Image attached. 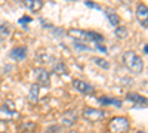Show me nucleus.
Segmentation results:
<instances>
[{
	"label": "nucleus",
	"mask_w": 148,
	"mask_h": 133,
	"mask_svg": "<svg viewBox=\"0 0 148 133\" xmlns=\"http://www.w3.org/2000/svg\"><path fill=\"white\" fill-rule=\"evenodd\" d=\"M10 56L14 59H16V61H22V59H25V56H27V47L25 46L15 47V49H12Z\"/></svg>",
	"instance_id": "10"
},
{
	"label": "nucleus",
	"mask_w": 148,
	"mask_h": 133,
	"mask_svg": "<svg viewBox=\"0 0 148 133\" xmlns=\"http://www.w3.org/2000/svg\"><path fill=\"white\" fill-rule=\"evenodd\" d=\"M52 71L58 76H67L68 74V70H67V67L62 61H55L52 64Z\"/></svg>",
	"instance_id": "12"
},
{
	"label": "nucleus",
	"mask_w": 148,
	"mask_h": 133,
	"mask_svg": "<svg viewBox=\"0 0 148 133\" xmlns=\"http://www.w3.org/2000/svg\"><path fill=\"white\" fill-rule=\"evenodd\" d=\"M19 132L21 133H34L37 130V124L34 121H24L19 124Z\"/></svg>",
	"instance_id": "14"
},
{
	"label": "nucleus",
	"mask_w": 148,
	"mask_h": 133,
	"mask_svg": "<svg viewBox=\"0 0 148 133\" xmlns=\"http://www.w3.org/2000/svg\"><path fill=\"white\" fill-rule=\"evenodd\" d=\"M8 34H9L8 24H5V22H0V37H6Z\"/></svg>",
	"instance_id": "21"
},
{
	"label": "nucleus",
	"mask_w": 148,
	"mask_h": 133,
	"mask_svg": "<svg viewBox=\"0 0 148 133\" xmlns=\"http://www.w3.org/2000/svg\"><path fill=\"white\" fill-rule=\"evenodd\" d=\"M127 99L133 101L135 104H139V105H148V99L144 98V96H141V95H138V93H129Z\"/></svg>",
	"instance_id": "16"
},
{
	"label": "nucleus",
	"mask_w": 148,
	"mask_h": 133,
	"mask_svg": "<svg viewBox=\"0 0 148 133\" xmlns=\"http://www.w3.org/2000/svg\"><path fill=\"white\" fill-rule=\"evenodd\" d=\"M34 77H36V81L39 86H43V87H49L51 86V76H49L47 70L45 68H36L34 70Z\"/></svg>",
	"instance_id": "4"
},
{
	"label": "nucleus",
	"mask_w": 148,
	"mask_h": 133,
	"mask_svg": "<svg viewBox=\"0 0 148 133\" xmlns=\"http://www.w3.org/2000/svg\"><path fill=\"white\" fill-rule=\"evenodd\" d=\"M130 129V123L126 117H113L108 123V130L110 133H126Z\"/></svg>",
	"instance_id": "2"
},
{
	"label": "nucleus",
	"mask_w": 148,
	"mask_h": 133,
	"mask_svg": "<svg viewBox=\"0 0 148 133\" xmlns=\"http://www.w3.org/2000/svg\"><path fill=\"white\" fill-rule=\"evenodd\" d=\"M39 92H40V86L37 83L31 84V87H30V93H28V101L36 104V102H39Z\"/></svg>",
	"instance_id": "13"
},
{
	"label": "nucleus",
	"mask_w": 148,
	"mask_h": 133,
	"mask_svg": "<svg viewBox=\"0 0 148 133\" xmlns=\"http://www.w3.org/2000/svg\"><path fill=\"white\" fill-rule=\"evenodd\" d=\"M121 62L125 64L127 70H130L133 74H141L144 70V61L142 58L133 50H127L121 55Z\"/></svg>",
	"instance_id": "1"
},
{
	"label": "nucleus",
	"mask_w": 148,
	"mask_h": 133,
	"mask_svg": "<svg viewBox=\"0 0 148 133\" xmlns=\"http://www.w3.org/2000/svg\"><path fill=\"white\" fill-rule=\"evenodd\" d=\"M136 133H141V132H136Z\"/></svg>",
	"instance_id": "27"
},
{
	"label": "nucleus",
	"mask_w": 148,
	"mask_h": 133,
	"mask_svg": "<svg viewBox=\"0 0 148 133\" xmlns=\"http://www.w3.org/2000/svg\"><path fill=\"white\" fill-rule=\"evenodd\" d=\"M89 39L96 42V43H101V42H104V35L98 34V33H93V31H89Z\"/></svg>",
	"instance_id": "20"
},
{
	"label": "nucleus",
	"mask_w": 148,
	"mask_h": 133,
	"mask_svg": "<svg viewBox=\"0 0 148 133\" xmlns=\"http://www.w3.org/2000/svg\"><path fill=\"white\" fill-rule=\"evenodd\" d=\"M83 118L88 120V121L96 123V121H101V120L105 118V111L99 110V108H92V106H86L83 113H82Z\"/></svg>",
	"instance_id": "3"
},
{
	"label": "nucleus",
	"mask_w": 148,
	"mask_h": 133,
	"mask_svg": "<svg viewBox=\"0 0 148 133\" xmlns=\"http://www.w3.org/2000/svg\"><path fill=\"white\" fill-rule=\"evenodd\" d=\"M96 47H98V50H102L104 53L107 52V49H105V47H104V46H102L101 43H96Z\"/></svg>",
	"instance_id": "24"
},
{
	"label": "nucleus",
	"mask_w": 148,
	"mask_h": 133,
	"mask_svg": "<svg viewBox=\"0 0 148 133\" xmlns=\"http://www.w3.org/2000/svg\"><path fill=\"white\" fill-rule=\"evenodd\" d=\"M144 52H145V53H148V44H145V46H144Z\"/></svg>",
	"instance_id": "25"
},
{
	"label": "nucleus",
	"mask_w": 148,
	"mask_h": 133,
	"mask_svg": "<svg viewBox=\"0 0 148 133\" xmlns=\"http://www.w3.org/2000/svg\"><path fill=\"white\" fill-rule=\"evenodd\" d=\"M73 84H74V87H76L80 93L92 95V93L95 92V87L92 86V84H89L88 81H84V80H74Z\"/></svg>",
	"instance_id": "8"
},
{
	"label": "nucleus",
	"mask_w": 148,
	"mask_h": 133,
	"mask_svg": "<svg viewBox=\"0 0 148 133\" xmlns=\"http://www.w3.org/2000/svg\"><path fill=\"white\" fill-rule=\"evenodd\" d=\"M77 118H79V114L74 110H70V111H67L62 117H61V123H62L64 126L71 127V126H74L77 123Z\"/></svg>",
	"instance_id": "9"
},
{
	"label": "nucleus",
	"mask_w": 148,
	"mask_h": 133,
	"mask_svg": "<svg viewBox=\"0 0 148 133\" xmlns=\"http://www.w3.org/2000/svg\"><path fill=\"white\" fill-rule=\"evenodd\" d=\"M67 34L70 37H73L74 40H77V43H86V42H90L89 39V31H84L80 28H70L67 31Z\"/></svg>",
	"instance_id": "6"
},
{
	"label": "nucleus",
	"mask_w": 148,
	"mask_h": 133,
	"mask_svg": "<svg viewBox=\"0 0 148 133\" xmlns=\"http://www.w3.org/2000/svg\"><path fill=\"white\" fill-rule=\"evenodd\" d=\"M105 15H107L108 21L111 22V25H114V27H119L120 18H119V15L116 14V10H113L111 8H107V9H105Z\"/></svg>",
	"instance_id": "15"
},
{
	"label": "nucleus",
	"mask_w": 148,
	"mask_h": 133,
	"mask_svg": "<svg viewBox=\"0 0 148 133\" xmlns=\"http://www.w3.org/2000/svg\"><path fill=\"white\" fill-rule=\"evenodd\" d=\"M0 133H5V132H0Z\"/></svg>",
	"instance_id": "26"
},
{
	"label": "nucleus",
	"mask_w": 148,
	"mask_h": 133,
	"mask_svg": "<svg viewBox=\"0 0 148 133\" xmlns=\"http://www.w3.org/2000/svg\"><path fill=\"white\" fill-rule=\"evenodd\" d=\"M135 15H136V19L138 22L144 28H148V6L145 3H139L136 6V12H135Z\"/></svg>",
	"instance_id": "5"
},
{
	"label": "nucleus",
	"mask_w": 148,
	"mask_h": 133,
	"mask_svg": "<svg viewBox=\"0 0 148 133\" xmlns=\"http://www.w3.org/2000/svg\"><path fill=\"white\" fill-rule=\"evenodd\" d=\"M19 118V114L14 110V106L8 108V105L0 106V120L2 121H10V120H16Z\"/></svg>",
	"instance_id": "7"
},
{
	"label": "nucleus",
	"mask_w": 148,
	"mask_h": 133,
	"mask_svg": "<svg viewBox=\"0 0 148 133\" xmlns=\"http://www.w3.org/2000/svg\"><path fill=\"white\" fill-rule=\"evenodd\" d=\"M99 102L104 105H116V106H121V101L114 99V98H107V96H102L99 98Z\"/></svg>",
	"instance_id": "17"
},
{
	"label": "nucleus",
	"mask_w": 148,
	"mask_h": 133,
	"mask_svg": "<svg viewBox=\"0 0 148 133\" xmlns=\"http://www.w3.org/2000/svg\"><path fill=\"white\" fill-rule=\"evenodd\" d=\"M74 47H76V49H79V50H89L90 47H88V46H84V44H82V43H74Z\"/></svg>",
	"instance_id": "22"
},
{
	"label": "nucleus",
	"mask_w": 148,
	"mask_h": 133,
	"mask_svg": "<svg viewBox=\"0 0 148 133\" xmlns=\"http://www.w3.org/2000/svg\"><path fill=\"white\" fill-rule=\"evenodd\" d=\"M93 62H95L98 67L104 68V70H108V68H110V64L105 61V59H102V58H93Z\"/></svg>",
	"instance_id": "19"
},
{
	"label": "nucleus",
	"mask_w": 148,
	"mask_h": 133,
	"mask_svg": "<svg viewBox=\"0 0 148 133\" xmlns=\"http://www.w3.org/2000/svg\"><path fill=\"white\" fill-rule=\"evenodd\" d=\"M24 6L31 12H39L43 8V2L42 0H24Z\"/></svg>",
	"instance_id": "11"
},
{
	"label": "nucleus",
	"mask_w": 148,
	"mask_h": 133,
	"mask_svg": "<svg viewBox=\"0 0 148 133\" xmlns=\"http://www.w3.org/2000/svg\"><path fill=\"white\" fill-rule=\"evenodd\" d=\"M126 35H127V30H126L125 25L116 27V37H119V39H126Z\"/></svg>",
	"instance_id": "18"
},
{
	"label": "nucleus",
	"mask_w": 148,
	"mask_h": 133,
	"mask_svg": "<svg viewBox=\"0 0 148 133\" xmlns=\"http://www.w3.org/2000/svg\"><path fill=\"white\" fill-rule=\"evenodd\" d=\"M27 22H31V18L30 16H22L19 19V24H22V25H24V24H27Z\"/></svg>",
	"instance_id": "23"
}]
</instances>
